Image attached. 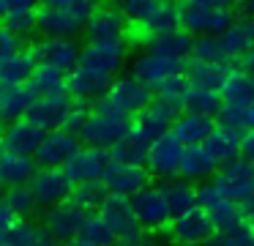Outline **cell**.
<instances>
[{"label":"cell","mask_w":254,"mask_h":246,"mask_svg":"<svg viewBox=\"0 0 254 246\" xmlns=\"http://www.w3.org/2000/svg\"><path fill=\"white\" fill-rule=\"evenodd\" d=\"M131 129H134V115L121 112L118 107L110 104V98L101 96L99 101L90 104V118H88V123H85L79 140H82V145L112 148Z\"/></svg>","instance_id":"1"},{"label":"cell","mask_w":254,"mask_h":246,"mask_svg":"<svg viewBox=\"0 0 254 246\" xmlns=\"http://www.w3.org/2000/svg\"><path fill=\"white\" fill-rule=\"evenodd\" d=\"M181 27L191 36H221L232 25V11L219 8L210 0H181Z\"/></svg>","instance_id":"2"},{"label":"cell","mask_w":254,"mask_h":246,"mask_svg":"<svg viewBox=\"0 0 254 246\" xmlns=\"http://www.w3.org/2000/svg\"><path fill=\"white\" fill-rule=\"evenodd\" d=\"M0 246H63L47 224H33L30 219H19L0 205Z\"/></svg>","instance_id":"3"},{"label":"cell","mask_w":254,"mask_h":246,"mask_svg":"<svg viewBox=\"0 0 254 246\" xmlns=\"http://www.w3.org/2000/svg\"><path fill=\"white\" fill-rule=\"evenodd\" d=\"M213 180L221 186L227 200L238 202L243 211L254 202V164L249 159H243V156L232 159L230 164H224L213 175Z\"/></svg>","instance_id":"4"},{"label":"cell","mask_w":254,"mask_h":246,"mask_svg":"<svg viewBox=\"0 0 254 246\" xmlns=\"http://www.w3.org/2000/svg\"><path fill=\"white\" fill-rule=\"evenodd\" d=\"M183 153H186V145H183L172 131L156 137V140L150 142V153H148V162H145L150 178H159V180L178 178V175H181Z\"/></svg>","instance_id":"5"},{"label":"cell","mask_w":254,"mask_h":246,"mask_svg":"<svg viewBox=\"0 0 254 246\" xmlns=\"http://www.w3.org/2000/svg\"><path fill=\"white\" fill-rule=\"evenodd\" d=\"M112 107H118L121 112H128V115H139L145 107H150V101L156 98V90L142 82L139 77H134L131 71L128 74H118L112 80V87L107 93Z\"/></svg>","instance_id":"6"},{"label":"cell","mask_w":254,"mask_h":246,"mask_svg":"<svg viewBox=\"0 0 254 246\" xmlns=\"http://www.w3.org/2000/svg\"><path fill=\"white\" fill-rule=\"evenodd\" d=\"M134 213H137V222L145 233H159V230H167L172 222V211L167 205V197L161 191V186H145L142 191L131 197Z\"/></svg>","instance_id":"7"},{"label":"cell","mask_w":254,"mask_h":246,"mask_svg":"<svg viewBox=\"0 0 254 246\" xmlns=\"http://www.w3.org/2000/svg\"><path fill=\"white\" fill-rule=\"evenodd\" d=\"M30 189H33V197L41 211H50L61 202H68L74 180L66 172V167H41L36 178L30 180Z\"/></svg>","instance_id":"8"},{"label":"cell","mask_w":254,"mask_h":246,"mask_svg":"<svg viewBox=\"0 0 254 246\" xmlns=\"http://www.w3.org/2000/svg\"><path fill=\"white\" fill-rule=\"evenodd\" d=\"M126 55H128V41L126 38H112V41H88L82 47V58L79 66L85 69L101 71V74L118 77L121 69L126 66Z\"/></svg>","instance_id":"9"},{"label":"cell","mask_w":254,"mask_h":246,"mask_svg":"<svg viewBox=\"0 0 254 246\" xmlns=\"http://www.w3.org/2000/svg\"><path fill=\"white\" fill-rule=\"evenodd\" d=\"M186 66H189V60H183V58H172V55H161V52H153V49H142L131 60V74L139 77L142 82H148L150 87H156L164 80H170V77L186 71Z\"/></svg>","instance_id":"10"},{"label":"cell","mask_w":254,"mask_h":246,"mask_svg":"<svg viewBox=\"0 0 254 246\" xmlns=\"http://www.w3.org/2000/svg\"><path fill=\"white\" fill-rule=\"evenodd\" d=\"M213 233H216L213 219H210V213L202 205L175 216L170 222V227H167L170 241H175V244H194V246H205V241H210Z\"/></svg>","instance_id":"11"},{"label":"cell","mask_w":254,"mask_h":246,"mask_svg":"<svg viewBox=\"0 0 254 246\" xmlns=\"http://www.w3.org/2000/svg\"><path fill=\"white\" fill-rule=\"evenodd\" d=\"M110 167H112L110 148L82 145L71 159H68L66 172L71 175L74 183H85V180H104V175Z\"/></svg>","instance_id":"12"},{"label":"cell","mask_w":254,"mask_h":246,"mask_svg":"<svg viewBox=\"0 0 254 246\" xmlns=\"http://www.w3.org/2000/svg\"><path fill=\"white\" fill-rule=\"evenodd\" d=\"M99 213L112 224V230L118 233L121 244H131V241H137L139 235L145 233V230L139 227V222H137V213H134L131 197L112 194V191H110V197L104 200V205H101Z\"/></svg>","instance_id":"13"},{"label":"cell","mask_w":254,"mask_h":246,"mask_svg":"<svg viewBox=\"0 0 254 246\" xmlns=\"http://www.w3.org/2000/svg\"><path fill=\"white\" fill-rule=\"evenodd\" d=\"M30 49H33V55H36V60H39V63L55 66V69H61V71L77 69V66H79V58H82V47H79L74 38L41 36Z\"/></svg>","instance_id":"14"},{"label":"cell","mask_w":254,"mask_h":246,"mask_svg":"<svg viewBox=\"0 0 254 246\" xmlns=\"http://www.w3.org/2000/svg\"><path fill=\"white\" fill-rule=\"evenodd\" d=\"M50 131L33 120L30 115L14 120V123H6V131H3V151H14V153H25V156H36V151L41 148L44 137Z\"/></svg>","instance_id":"15"},{"label":"cell","mask_w":254,"mask_h":246,"mask_svg":"<svg viewBox=\"0 0 254 246\" xmlns=\"http://www.w3.org/2000/svg\"><path fill=\"white\" fill-rule=\"evenodd\" d=\"M126 27H128V19L121 11V5L101 3L93 11V16L85 22L82 36L88 41H112V38H126Z\"/></svg>","instance_id":"16"},{"label":"cell","mask_w":254,"mask_h":246,"mask_svg":"<svg viewBox=\"0 0 254 246\" xmlns=\"http://www.w3.org/2000/svg\"><path fill=\"white\" fill-rule=\"evenodd\" d=\"M181 112H183L181 107H175V104H170V101L156 96L153 101H150V107H145L139 115H134V129L153 142L156 137L172 131V126H175V120Z\"/></svg>","instance_id":"17"},{"label":"cell","mask_w":254,"mask_h":246,"mask_svg":"<svg viewBox=\"0 0 254 246\" xmlns=\"http://www.w3.org/2000/svg\"><path fill=\"white\" fill-rule=\"evenodd\" d=\"M79 148H82V140L77 134H71L66 129H55L44 137L41 148L36 151V162H39V167H66L68 159Z\"/></svg>","instance_id":"18"},{"label":"cell","mask_w":254,"mask_h":246,"mask_svg":"<svg viewBox=\"0 0 254 246\" xmlns=\"http://www.w3.org/2000/svg\"><path fill=\"white\" fill-rule=\"evenodd\" d=\"M112 80H115V77L101 74V71H93V69H85V66H77V69L68 71V93H71L77 101L93 104V101H99L101 96L110 93Z\"/></svg>","instance_id":"19"},{"label":"cell","mask_w":254,"mask_h":246,"mask_svg":"<svg viewBox=\"0 0 254 246\" xmlns=\"http://www.w3.org/2000/svg\"><path fill=\"white\" fill-rule=\"evenodd\" d=\"M150 180V172L145 164H118L112 162V167L107 169L104 183L112 194H123V197H134L137 191H142Z\"/></svg>","instance_id":"20"},{"label":"cell","mask_w":254,"mask_h":246,"mask_svg":"<svg viewBox=\"0 0 254 246\" xmlns=\"http://www.w3.org/2000/svg\"><path fill=\"white\" fill-rule=\"evenodd\" d=\"M85 216H88V213L79 211L77 205H71V202H61V205L44 211V224H47V230L61 241V244H66V241L82 235Z\"/></svg>","instance_id":"21"},{"label":"cell","mask_w":254,"mask_h":246,"mask_svg":"<svg viewBox=\"0 0 254 246\" xmlns=\"http://www.w3.org/2000/svg\"><path fill=\"white\" fill-rule=\"evenodd\" d=\"M74 104H77V98H74L71 93L39 98V101L33 104V109H30V118L39 120L47 131L63 129V126H66V120H68V115H71V109H74Z\"/></svg>","instance_id":"22"},{"label":"cell","mask_w":254,"mask_h":246,"mask_svg":"<svg viewBox=\"0 0 254 246\" xmlns=\"http://www.w3.org/2000/svg\"><path fill=\"white\" fill-rule=\"evenodd\" d=\"M39 162L36 156H25V153H14V151H3L0 153V180L6 189L11 186H30V180L39 172Z\"/></svg>","instance_id":"23"},{"label":"cell","mask_w":254,"mask_h":246,"mask_svg":"<svg viewBox=\"0 0 254 246\" xmlns=\"http://www.w3.org/2000/svg\"><path fill=\"white\" fill-rule=\"evenodd\" d=\"M216 126H219V120L210 118V115H202V112H181V115H178V120H175V126H172V134H175L186 148L205 145V140L213 134Z\"/></svg>","instance_id":"24"},{"label":"cell","mask_w":254,"mask_h":246,"mask_svg":"<svg viewBox=\"0 0 254 246\" xmlns=\"http://www.w3.org/2000/svg\"><path fill=\"white\" fill-rule=\"evenodd\" d=\"M219 169H221L219 162L208 153V148H205V145H191V148H186V153H183L181 175H178V178H183V180H189V183L199 186V183H205V180L213 178Z\"/></svg>","instance_id":"25"},{"label":"cell","mask_w":254,"mask_h":246,"mask_svg":"<svg viewBox=\"0 0 254 246\" xmlns=\"http://www.w3.org/2000/svg\"><path fill=\"white\" fill-rule=\"evenodd\" d=\"M36 101H39V96L33 93V87L28 82L0 87V118H3V123H14V120L30 115Z\"/></svg>","instance_id":"26"},{"label":"cell","mask_w":254,"mask_h":246,"mask_svg":"<svg viewBox=\"0 0 254 246\" xmlns=\"http://www.w3.org/2000/svg\"><path fill=\"white\" fill-rule=\"evenodd\" d=\"M85 25L66 8H50L39 5V33L41 36H55V38H74L82 33Z\"/></svg>","instance_id":"27"},{"label":"cell","mask_w":254,"mask_h":246,"mask_svg":"<svg viewBox=\"0 0 254 246\" xmlns=\"http://www.w3.org/2000/svg\"><path fill=\"white\" fill-rule=\"evenodd\" d=\"M36 66H39V60H36L33 49H19L11 58H0V87L30 82Z\"/></svg>","instance_id":"28"},{"label":"cell","mask_w":254,"mask_h":246,"mask_svg":"<svg viewBox=\"0 0 254 246\" xmlns=\"http://www.w3.org/2000/svg\"><path fill=\"white\" fill-rule=\"evenodd\" d=\"M221 41H224L232 60H241L246 52H252L254 49V16L238 14L232 19V25L221 33Z\"/></svg>","instance_id":"29"},{"label":"cell","mask_w":254,"mask_h":246,"mask_svg":"<svg viewBox=\"0 0 254 246\" xmlns=\"http://www.w3.org/2000/svg\"><path fill=\"white\" fill-rule=\"evenodd\" d=\"M219 93H221V101L224 104L249 107V104H254V77L243 66H232V71L227 74Z\"/></svg>","instance_id":"30"},{"label":"cell","mask_w":254,"mask_h":246,"mask_svg":"<svg viewBox=\"0 0 254 246\" xmlns=\"http://www.w3.org/2000/svg\"><path fill=\"white\" fill-rule=\"evenodd\" d=\"M191 47H194V36L183 27H175V30H167V33H156L145 41V49H153V52L161 55H172V58H183L189 60L191 58Z\"/></svg>","instance_id":"31"},{"label":"cell","mask_w":254,"mask_h":246,"mask_svg":"<svg viewBox=\"0 0 254 246\" xmlns=\"http://www.w3.org/2000/svg\"><path fill=\"white\" fill-rule=\"evenodd\" d=\"M241 140L243 134L235 129H227V126H216L213 134L205 140V148H208V153L219 162V167H224V164H230L232 159L241 156Z\"/></svg>","instance_id":"32"},{"label":"cell","mask_w":254,"mask_h":246,"mask_svg":"<svg viewBox=\"0 0 254 246\" xmlns=\"http://www.w3.org/2000/svg\"><path fill=\"white\" fill-rule=\"evenodd\" d=\"M230 71H232L230 63H202V60H191V58H189L186 66L189 82L194 87H208V90H221Z\"/></svg>","instance_id":"33"},{"label":"cell","mask_w":254,"mask_h":246,"mask_svg":"<svg viewBox=\"0 0 254 246\" xmlns=\"http://www.w3.org/2000/svg\"><path fill=\"white\" fill-rule=\"evenodd\" d=\"M110 153H112V162L118 164H145L150 153V140L142 137L137 129H131L126 137H121L110 148Z\"/></svg>","instance_id":"34"},{"label":"cell","mask_w":254,"mask_h":246,"mask_svg":"<svg viewBox=\"0 0 254 246\" xmlns=\"http://www.w3.org/2000/svg\"><path fill=\"white\" fill-rule=\"evenodd\" d=\"M28 85L33 87V93L39 98L61 96V93H68V71H61V69H55V66L39 63Z\"/></svg>","instance_id":"35"},{"label":"cell","mask_w":254,"mask_h":246,"mask_svg":"<svg viewBox=\"0 0 254 246\" xmlns=\"http://www.w3.org/2000/svg\"><path fill=\"white\" fill-rule=\"evenodd\" d=\"M161 191H164V197H167V205H170V211H172V219L199 205L197 202V186L189 183V180H183V178L164 180V183H161Z\"/></svg>","instance_id":"36"},{"label":"cell","mask_w":254,"mask_h":246,"mask_svg":"<svg viewBox=\"0 0 254 246\" xmlns=\"http://www.w3.org/2000/svg\"><path fill=\"white\" fill-rule=\"evenodd\" d=\"M107 197H110V189H107L104 180H85V183H74L68 202L85 213H96V211H101Z\"/></svg>","instance_id":"37"},{"label":"cell","mask_w":254,"mask_h":246,"mask_svg":"<svg viewBox=\"0 0 254 246\" xmlns=\"http://www.w3.org/2000/svg\"><path fill=\"white\" fill-rule=\"evenodd\" d=\"M221 107V93L219 90H208V87H189L186 98H183V112H202L210 115V118H219Z\"/></svg>","instance_id":"38"},{"label":"cell","mask_w":254,"mask_h":246,"mask_svg":"<svg viewBox=\"0 0 254 246\" xmlns=\"http://www.w3.org/2000/svg\"><path fill=\"white\" fill-rule=\"evenodd\" d=\"M191 60H202V63H230L232 58L227 52L221 36H194Z\"/></svg>","instance_id":"39"},{"label":"cell","mask_w":254,"mask_h":246,"mask_svg":"<svg viewBox=\"0 0 254 246\" xmlns=\"http://www.w3.org/2000/svg\"><path fill=\"white\" fill-rule=\"evenodd\" d=\"M82 235H85L88 241H93L96 246H118V244H121V238H118V233L112 230V224L107 222V219L101 216L99 211L85 216Z\"/></svg>","instance_id":"40"},{"label":"cell","mask_w":254,"mask_h":246,"mask_svg":"<svg viewBox=\"0 0 254 246\" xmlns=\"http://www.w3.org/2000/svg\"><path fill=\"white\" fill-rule=\"evenodd\" d=\"M3 205H6L14 216L28 219L30 213L39 208V202H36L30 186H11V189H6V194H3Z\"/></svg>","instance_id":"41"},{"label":"cell","mask_w":254,"mask_h":246,"mask_svg":"<svg viewBox=\"0 0 254 246\" xmlns=\"http://www.w3.org/2000/svg\"><path fill=\"white\" fill-rule=\"evenodd\" d=\"M208 213H210V219H213L216 233H219V230H230V227H235V224L246 222V211H243L238 202L227 200V197L221 202H216L213 208H208Z\"/></svg>","instance_id":"42"},{"label":"cell","mask_w":254,"mask_h":246,"mask_svg":"<svg viewBox=\"0 0 254 246\" xmlns=\"http://www.w3.org/2000/svg\"><path fill=\"white\" fill-rule=\"evenodd\" d=\"M205 246H254V230L249 222H241L230 230H219L205 241Z\"/></svg>","instance_id":"43"},{"label":"cell","mask_w":254,"mask_h":246,"mask_svg":"<svg viewBox=\"0 0 254 246\" xmlns=\"http://www.w3.org/2000/svg\"><path fill=\"white\" fill-rule=\"evenodd\" d=\"M219 120L221 126H227V129H235V131H249L254 129V104H249V107H235V104H224L219 112Z\"/></svg>","instance_id":"44"},{"label":"cell","mask_w":254,"mask_h":246,"mask_svg":"<svg viewBox=\"0 0 254 246\" xmlns=\"http://www.w3.org/2000/svg\"><path fill=\"white\" fill-rule=\"evenodd\" d=\"M189 87H191V82H189L186 71H181V74L164 80L161 85H156L153 90H156V96H159V98H164V101H170V104H175V107L183 109V98H186Z\"/></svg>","instance_id":"45"},{"label":"cell","mask_w":254,"mask_h":246,"mask_svg":"<svg viewBox=\"0 0 254 246\" xmlns=\"http://www.w3.org/2000/svg\"><path fill=\"white\" fill-rule=\"evenodd\" d=\"M161 0H121V11L126 14L128 25L131 27H142L145 22L150 19V14L156 11V5H159Z\"/></svg>","instance_id":"46"},{"label":"cell","mask_w":254,"mask_h":246,"mask_svg":"<svg viewBox=\"0 0 254 246\" xmlns=\"http://www.w3.org/2000/svg\"><path fill=\"white\" fill-rule=\"evenodd\" d=\"M3 27L14 30L17 36L28 38L33 30H39V11H19V14H6L3 16Z\"/></svg>","instance_id":"47"},{"label":"cell","mask_w":254,"mask_h":246,"mask_svg":"<svg viewBox=\"0 0 254 246\" xmlns=\"http://www.w3.org/2000/svg\"><path fill=\"white\" fill-rule=\"evenodd\" d=\"M22 41H25L22 36H17L14 30L3 27V30H0V58H11V55H17L19 49H25Z\"/></svg>","instance_id":"48"},{"label":"cell","mask_w":254,"mask_h":246,"mask_svg":"<svg viewBox=\"0 0 254 246\" xmlns=\"http://www.w3.org/2000/svg\"><path fill=\"white\" fill-rule=\"evenodd\" d=\"M39 0H0V14H19V11H39Z\"/></svg>","instance_id":"49"},{"label":"cell","mask_w":254,"mask_h":246,"mask_svg":"<svg viewBox=\"0 0 254 246\" xmlns=\"http://www.w3.org/2000/svg\"><path fill=\"white\" fill-rule=\"evenodd\" d=\"M241 156L249 159L254 164V129L243 131V140H241Z\"/></svg>","instance_id":"50"},{"label":"cell","mask_w":254,"mask_h":246,"mask_svg":"<svg viewBox=\"0 0 254 246\" xmlns=\"http://www.w3.org/2000/svg\"><path fill=\"white\" fill-rule=\"evenodd\" d=\"M118 246H167V244L153 233H142L137 241H131V244H118Z\"/></svg>","instance_id":"51"},{"label":"cell","mask_w":254,"mask_h":246,"mask_svg":"<svg viewBox=\"0 0 254 246\" xmlns=\"http://www.w3.org/2000/svg\"><path fill=\"white\" fill-rule=\"evenodd\" d=\"M41 5H50V8H71L74 3H77V0H39Z\"/></svg>","instance_id":"52"},{"label":"cell","mask_w":254,"mask_h":246,"mask_svg":"<svg viewBox=\"0 0 254 246\" xmlns=\"http://www.w3.org/2000/svg\"><path fill=\"white\" fill-rule=\"evenodd\" d=\"M238 14H243V16H254V0H238Z\"/></svg>","instance_id":"53"},{"label":"cell","mask_w":254,"mask_h":246,"mask_svg":"<svg viewBox=\"0 0 254 246\" xmlns=\"http://www.w3.org/2000/svg\"><path fill=\"white\" fill-rule=\"evenodd\" d=\"M241 66H243V69H246L249 74L254 77V49H252V52H246V55L241 58Z\"/></svg>","instance_id":"54"},{"label":"cell","mask_w":254,"mask_h":246,"mask_svg":"<svg viewBox=\"0 0 254 246\" xmlns=\"http://www.w3.org/2000/svg\"><path fill=\"white\" fill-rule=\"evenodd\" d=\"M63 246H96L93 241H88L85 235H77V238H71V241H66Z\"/></svg>","instance_id":"55"},{"label":"cell","mask_w":254,"mask_h":246,"mask_svg":"<svg viewBox=\"0 0 254 246\" xmlns=\"http://www.w3.org/2000/svg\"><path fill=\"white\" fill-rule=\"evenodd\" d=\"M213 5H219V8H235L238 0H210Z\"/></svg>","instance_id":"56"},{"label":"cell","mask_w":254,"mask_h":246,"mask_svg":"<svg viewBox=\"0 0 254 246\" xmlns=\"http://www.w3.org/2000/svg\"><path fill=\"white\" fill-rule=\"evenodd\" d=\"M246 222L252 224V230H254V202H252V205L246 208Z\"/></svg>","instance_id":"57"},{"label":"cell","mask_w":254,"mask_h":246,"mask_svg":"<svg viewBox=\"0 0 254 246\" xmlns=\"http://www.w3.org/2000/svg\"><path fill=\"white\" fill-rule=\"evenodd\" d=\"M175 246H194V244H175Z\"/></svg>","instance_id":"58"},{"label":"cell","mask_w":254,"mask_h":246,"mask_svg":"<svg viewBox=\"0 0 254 246\" xmlns=\"http://www.w3.org/2000/svg\"><path fill=\"white\" fill-rule=\"evenodd\" d=\"M170 3H181V0H170Z\"/></svg>","instance_id":"59"}]
</instances>
